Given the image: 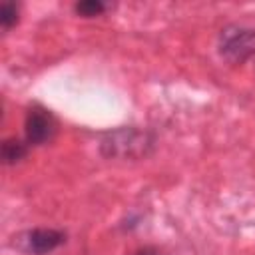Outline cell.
Masks as SVG:
<instances>
[{
    "label": "cell",
    "instance_id": "1",
    "mask_svg": "<svg viewBox=\"0 0 255 255\" xmlns=\"http://www.w3.org/2000/svg\"><path fill=\"white\" fill-rule=\"evenodd\" d=\"M157 135L139 126H120L108 129L100 137V153L106 159L139 161L155 151Z\"/></svg>",
    "mask_w": 255,
    "mask_h": 255
},
{
    "label": "cell",
    "instance_id": "2",
    "mask_svg": "<svg viewBox=\"0 0 255 255\" xmlns=\"http://www.w3.org/2000/svg\"><path fill=\"white\" fill-rule=\"evenodd\" d=\"M217 50L229 64H243L255 58V28L229 24L221 28L217 38Z\"/></svg>",
    "mask_w": 255,
    "mask_h": 255
},
{
    "label": "cell",
    "instance_id": "3",
    "mask_svg": "<svg viewBox=\"0 0 255 255\" xmlns=\"http://www.w3.org/2000/svg\"><path fill=\"white\" fill-rule=\"evenodd\" d=\"M68 235L62 229L52 227H34L20 231L10 237V247L18 249L24 255H50L66 243Z\"/></svg>",
    "mask_w": 255,
    "mask_h": 255
},
{
    "label": "cell",
    "instance_id": "4",
    "mask_svg": "<svg viewBox=\"0 0 255 255\" xmlns=\"http://www.w3.org/2000/svg\"><path fill=\"white\" fill-rule=\"evenodd\" d=\"M56 129H58V122L48 108L40 104H34L28 108L24 118V137L30 145L48 143L54 137Z\"/></svg>",
    "mask_w": 255,
    "mask_h": 255
},
{
    "label": "cell",
    "instance_id": "5",
    "mask_svg": "<svg viewBox=\"0 0 255 255\" xmlns=\"http://www.w3.org/2000/svg\"><path fill=\"white\" fill-rule=\"evenodd\" d=\"M28 147H30L28 141H22V139H16V137H6V139L2 141V147H0L2 163H4V165H14V163H18L20 159L26 157Z\"/></svg>",
    "mask_w": 255,
    "mask_h": 255
},
{
    "label": "cell",
    "instance_id": "6",
    "mask_svg": "<svg viewBox=\"0 0 255 255\" xmlns=\"http://www.w3.org/2000/svg\"><path fill=\"white\" fill-rule=\"evenodd\" d=\"M110 6L102 0H80L74 4V12L82 18H96V16H102Z\"/></svg>",
    "mask_w": 255,
    "mask_h": 255
},
{
    "label": "cell",
    "instance_id": "7",
    "mask_svg": "<svg viewBox=\"0 0 255 255\" xmlns=\"http://www.w3.org/2000/svg\"><path fill=\"white\" fill-rule=\"evenodd\" d=\"M18 20H20V4H16L12 0L4 2L2 8H0V26H2V30L8 32L10 28H14L18 24Z\"/></svg>",
    "mask_w": 255,
    "mask_h": 255
},
{
    "label": "cell",
    "instance_id": "8",
    "mask_svg": "<svg viewBox=\"0 0 255 255\" xmlns=\"http://www.w3.org/2000/svg\"><path fill=\"white\" fill-rule=\"evenodd\" d=\"M133 255H161V253H159V249H157V247H153V245H145V247L137 249Z\"/></svg>",
    "mask_w": 255,
    "mask_h": 255
}]
</instances>
